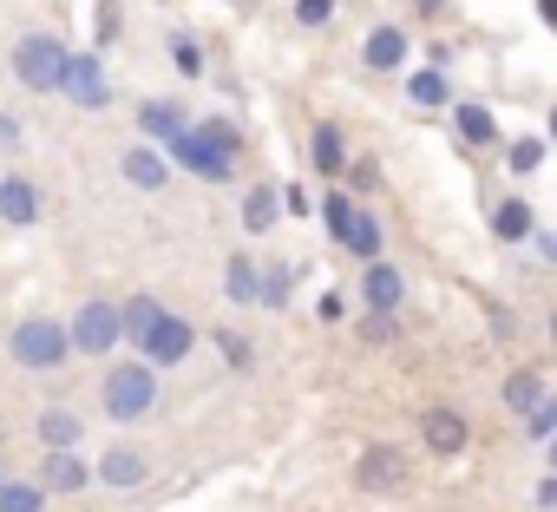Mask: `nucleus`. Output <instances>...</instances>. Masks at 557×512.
<instances>
[{"label": "nucleus", "instance_id": "1", "mask_svg": "<svg viewBox=\"0 0 557 512\" xmlns=\"http://www.w3.org/2000/svg\"><path fill=\"white\" fill-rule=\"evenodd\" d=\"M119 316H125V342L138 349L145 368H177V362L197 349V329H190L184 316H171L158 296H125Z\"/></svg>", "mask_w": 557, "mask_h": 512}, {"label": "nucleus", "instance_id": "2", "mask_svg": "<svg viewBox=\"0 0 557 512\" xmlns=\"http://www.w3.org/2000/svg\"><path fill=\"white\" fill-rule=\"evenodd\" d=\"M171 164H184L190 178H203V184H223V178H236V158H243V132L230 125V119H197L171 151H164Z\"/></svg>", "mask_w": 557, "mask_h": 512}, {"label": "nucleus", "instance_id": "3", "mask_svg": "<svg viewBox=\"0 0 557 512\" xmlns=\"http://www.w3.org/2000/svg\"><path fill=\"white\" fill-rule=\"evenodd\" d=\"M99 407H106L112 420H145V414L158 407V368H145V362H112L106 381H99Z\"/></svg>", "mask_w": 557, "mask_h": 512}, {"label": "nucleus", "instance_id": "4", "mask_svg": "<svg viewBox=\"0 0 557 512\" xmlns=\"http://www.w3.org/2000/svg\"><path fill=\"white\" fill-rule=\"evenodd\" d=\"M66 60H73L66 40H53V34H27V40L14 47V80H21L27 93H66Z\"/></svg>", "mask_w": 557, "mask_h": 512}, {"label": "nucleus", "instance_id": "5", "mask_svg": "<svg viewBox=\"0 0 557 512\" xmlns=\"http://www.w3.org/2000/svg\"><path fill=\"white\" fill-rule=\"evenodd\" d=\"M14 362L21 368H34V375H53V368H66V355H73V329L66 322H53V316H27L21 329H14Z\"/></svg>", "mask_w": 557, "mask_h": 512}, {"label": "nucleus", "instance_id": "6", "mask_svg": "<svg viewBox=\"0 0 557 512\" xmlns=\"http://www.w3.org/2000/svg\"><path fill=\"white\" fill-rule=\"evenodd\" d=\"M66 329H73V355H92V362H106V355L125 342V316H119V303H106V296H92Z\"/></svg>", "mask_w": 557, "mask_h": 512}, {"label": "nucleus", "instance_id": "7", "mask_svg": "<svg viewBox=\"0 0 557 512\" xmlns=\"http://www.w3.org/2000/svg\"><path fill=\"white\" fill-rule=\"evenodd\" d=\"M355 479H361L368 492H400V486H413V453L394 447V440H374V447L355 460Z\"/></svg>", "mask_w": 557, "mask_h": 512}, {"label": "nucleus", "instance_id": "8", "mask_svg": "<svg viewBox=\"0 0 557 512\" xmlns=\"http://www.w3.org/2000/svg\"><path fill=\"white\" fill-rule=\"evenodd\" d=\"M420 447L426 453H440V460H459L466 447H472V420L459 414V407H420Z\"/></svg>", "mask_w": 557, "mask_h": 512}, {"label": "nucleus", "instance_id": "9", "mask_svg": "<svg viewBox=\"0 0 557 512\" xmlns=\"http://www.w3.org/2000/svg\"><path fill=\"white\" fill-rule=\"evenodd\" d=\"M40 210H47V197H40V184H34L27 171H8V178H0V223H8V230H34Z\"/></svg>", "mask_w": 557, "mask_h": 512}, {"label": "nucleus", "instance_id": "10", "mask_svg": "<svg viewBox=\"0 0 557 512\" xmlns=\"http://www.w3.org/2000/svg\"><path fill=\"white\" fill-rule=\"evenodd\" d=\"M66 99H73V106H86V112H99V106L112 99V86H106V53H92V47H86V53H73V60H66Z\"/></svg>", "mask_w": 557, "mask_h": 512}, {"label": "nucleus", "instance_id": "11", "mask_svg": "<svg viewBox=\"0 0 557 512\" xmlns=\"http://www.w3.org/2000/svg\"><path fill=\"white\" fill-rule=\"evenodd\" d=\"M400 303H407V277L387 264V256H381V264H368L361 270V309L368 316H394Z\"/></svg>", "mask_w": 557, "mask_h": 512}, {"label": "nucleus", "instance_id": "12", "mask_svg": "<svg viewBox=\"0 0 557 512\" xmlns=\"http://www.w3.org/2000/svg\"><path fill=\"white\" fill-rule=\"evenodd\" d=\"M138 132H145V145L171 151V145L190 132V112H184L177 99H145V106H138Z\"/></svg>", "mask_w": 557, "mask_h": 512}, {"label": "nucleus", "instance_id": "13", "mask_svg": "<svg viewBox=\"0 0 557 512\" xmlns=\"http://www.w3.org/2000/svg\"><path fill=\"white\" fill-rule=\"evenodd\" d=\"M92 479L125 492V486H145V479H151V460H145L138 447H106V453H99V466H92Z\"/></svg>", "mask_w": 557, "mask_h": 512}, {"label": "nucleus", "instance_id": "14", "mask_svg": "<svg viewBox=\"0 0 557 512\" xmlns=\"http://www.w3.org/2000/svg\"><path fill=\"white\" fill-rule=\"evenodd\" d=\"M453 132H459L466 151H492V145H498V119H492V106H479V99H459V106H453Z\"/></svg>", "mask_w": 557, "mask_h": 512}, {"label": "nucleus", "instance_id": "15", "mask_svg": "<svg viewBox=\"0 0 557 512\" xmlns=\"http://www.w3.org/2000/svg\"><path fill=\"white\" fill-rule=\"evenodd\" d=\"M119 171H125L132 191H164V184H171V158H164L158 145H132V151L119 158Z\"/></svg>", "mask_w": 557, "mask_h": 512}, {"label": "nucleus", "instance_id": "16", "mask_svg": "<svg viewBox=\"0 0 557 512\" xmlns=\"http://www.w3.org/2000/svg\"><path fill=\"white\" fill-rule=\"evenodd\" d=\"M361 66H368V73H400V66H407V34H400V27H368Z\"/></svg>", "mask_w": 557, "mask_h": 512}, {"label": "nucleus", "instance_id": "17", "mask_svg": "<svg viewBox=\"0 0 557 512\" xmlns=\"http://www.w3.org/2000/svg\"><path fill=\"white\" fill-rule=\"evenodd\" d=\"M381 243H387V236H381V217H374L368 204H355V217H348V230H342V249L361 256V270H368V264H381Z\"/></svg>", "mask_w": 557, "mask_h": 512}, {"label": "nucleus", "instance_id": "18", "mask_svg": "<svg viewBox=\"0 0 557 512\" xmlns=\"http://www.w3.org/2000/svg\"><path fill=\"white\" fill-rule=\"evenodd\" d=\"M309 164H315L322 178H335V184H342V171H348V138H342V125H329V119H322V125L309 132Z\"/></svg>", "mask_w": 557, "mask_h": 512}, {"label": "nucleus", "instance_id": "19", "mask_svg": "<svg viewBox=\"0 0 557 512\" xmlns=\"http://www.w3.org/2000/svg\"><path fill=\"white\" fill-rule=\"evenodd\" d=\"M40 486H47V492H86V486H92V466H86L79 453H47V460H40Z\"/></svg>", "mask_w": 557, "mask_h": 512}, {"label": "nucleus", "instance_id": "20", "mask_svg": "<svg viewBox=\"0 0 557 512\" xmlns=\"http://www.w3.org/2000/svg\"><path fill=\"white\" fill-rule=\"evenodd\" d=\"M223 296L236 309H256L262 303V270H256V256H230L223 264Z\"/></svg>", "mask_w": 557, "mask_h": 512}, {"label": "nucleus", "instance_id": "21", "mask_svg": "<svg viewBox=\"0 0 557 512\" xmlns=\"http://www.w3.org/2000/svg\"><path fill=\"white\" fill-rule=\"evenodd\" d=\"M492 236H498V243H524V236H537V210H531L524 197L492 204Z\"/></svg>", "mask_w": 557, "mask_h": 512}, {"label": "nucleus", "instance_id": "22", "mask_svg": "<svg viewBox=\"0 0 557 512\" xmlns=\"http://www.w3.org/2000/svg\"><path fill=\"white\" fill-rule=\"evenodd\" d=\"M34 434H40V447L47 453H79V414H66V407H47L40 420H34Z\"/></svg>", "mask_w": 557, "mask_h": 512}, {"label": "nucleus", "instance_id": "23", "mask_svg": "<svg viewBox=\"0 0 557 512\" xmlns=\"http://www.w3.org/2000/svg\"><path fill=\"white\" fill-rule=\"evenodd\" d=\"M275 217H283V191H275V184H249L243 191V230L262 236V230H275Z\"/></svg>", "mask_w": 557, "mask_h": 512}, {"label": "nucleus", "instance_id": "24", "mask_svg": "<svg viewBox=\"0 0 557 512\" xmlns=\"http://www.w3.org/2000/svg\"><path fill=\"white\" fill-rule=\"evenodd\" d=\"M407 99L413 106H453V80L440 66H420V73H407Z\"/></svg>", "mask_w": 557, "mask_h": 512}, {"label": "nucleus", "instance_id": "25", "mask_svg": "<svg viewBox=\"0 0 557 512\" xmlns=\"http://www.w3.org/2000/svg\"><path fill=\"white\" fill-rule=\"evenodd\" d=\"M544 394H550V388H544V375H537V368H518V375H505V407H511V414H531Z\"/></svg>", "mask_w": 557, "mask_h": 512}, {"label": "nucleus", "instance_id": "26", "mask_svg": "<svg viewBox=\"0 0 557 512\" xmlns=\"http://www.w3.org/2000/svg\"><path fill=\"white\" fill-rule=\"evenodd\" d=\"M0 512H47V486L40 479H8L0 486Z\"/></svg>", "mask_w": 557, "mask_h": 512}, {"label": "nucleus", "instance_id": "27", "mask_svg": "<svg viewBox=\"0 0 557 512\" xmlns=\"http://www.w3.org/2000/svg\"><path fill=\"white\" fill-rule=\"evenodd\" d=\"M302 277H309L302 264H283V270H269V283H262V303H269V309H283V303L296 296V283H302Z\"/></svg>", "mask_w": 557, "mask_h": 512}, {"label": "nucleus", "instance_id": "28", "mask_svg": "<svg viewBox=\"0 0 557 512\" xmlns=\"http://www.w3.org/2000/svg\"><path fill=\"white\" fill-rule=\"evenodd\" d=\"M544 151H550L544 138H511V145H505V171H518V178H531V171L544 164Z\"/></svg>", "mask_w": 557, "mask_h": 512}, {"label": "nucleus", "instance_id": "29", "mask_svg": "<svg viewBox=\"0 0 557 512\" xmlns=\"http://www.w3.org/2000/svg\"><path fill=\"white\" fill-rule=\"evenodd\" d=\"M524 440H544V447L557 440V388H550V394H544V401L524 414Z\"/></svg>", "mask_w": 557, "mask_h": 512}, {"label": "nucleus", "instance_id": "30", "mask_svg": "<svg viewBox=\"0 0 557 512\" xmlns=\"http://www.w3.org/2000/svg\"><path fill=\"white\" fill-rule=\"evenodd\" d=\"M348 217H355V197H348V191L335 184V191L322 197V230H329V236L342 243V230H348Z\"/></svg>", "mask_w": 557, "mask_h": 512}, {"label": "nucleus", "instance_id": "31", "mask_svg": "<svg viewBox=\"0 0 557 512\" xmlns=\"http://www.w3.org/2000/svg\"><path fill=\"white\" fill-rule=\"evenodd\" d=\"M374 184H381V171H374V158H348V171H342V191H348V197L361 204V197H368Z\"/></svg>", "mask_w": 557, "mask_h": 512}, {"label": "nucleus", "instance_id": "32", "mask_svg": "<svg viewBox=\"0 0 557 512\" xmlns=\"http://www.w3.org/2000/svg\"><path fill=\"white\" fill-rule=\"evenodd\" d=\"M171 66H177L184 80H197V73H203V47H197L190 34H171Z\"/></svg>", "mask_w": 557, "mask_h": 512}, {"label": "nucleus", "instance_id": "33", "mask_svg": "<svg viewBox=\"0 0 557 512\" xmlns=\"http://www.w3.org/2000/svg\"><path fill=\"white\" fill-rule=\"evenodd\" d=\"M112 40H119V8H112V0H106V8L92 14V53H106Z\"/></svg>", "mask_w": 557, "mask_h": 512}, {"label": "nucleus", "instance_id": "34", "mask_svg": "<svg viewBox=\"0 0 557 512\" xmlns=\"http://www.w3.org/2000/svg\"><path fill=\"white\" fill-rule=\"evenodd\" d=\"M296 21L302 27H329L335 21V0H296Z\"/></svg>", "mask_w": 557, "mask_h": 512}, {"label": "nucleus", "instance_id": "35", "mask_svg": "<svg viewBox=\"0 0 557 512\" xmlns=\"http://www.w3.org/2000/svg\"><path fill=\"white\" fill-rule=\"evenodd\" d=\"M216 349H223V362H230V368H249V342H243V336L216 329Z\"/></svg>", "mask_w": 557, "mask_h": 512}, {"label": "nucleus", "instance_id": "36", "mask_svg": "<svg viewBox=\"0 0 557 512\" xmlns=\"http://www.w3.org/2000/svg\"><path fill=\"white\" fill-rule=\"evenodd\" d=\"M361 336H368V342H394L400 322H394V316H361Z\"/></svg>", "mask_w": 557, "mask_h": 512}, {"label": "nucleus", "instance_id": "37", "mask_svg": "<svg viewBox=\"0 0 557 512\" xmlns=\"http://www.w3.org/2000/svg\"><path fill=\"white\" fill-rule=\"evenodd\" d=\"M531 505H537V512H557V473H544V479H537V492H531Z\"/></svg>", "mask_w": 557, "mask_h": 512}, {"label": "nucleus", "instance_id": "38", "mask_svg": "<svg viewBox=\"0 0 557 512\" xmlns=\"http://www.w3.org/2000/svg\"><path fill=\"white\" fill-rule=\"evenodd\" d=\"M283 210H289V217H309V191H302V184H289V191H283Z\"/></svg>", "mask_w": 557, "mask_h": 512}, {"label": "nucleus", "instance_id": "39", "mask_svg": "<svg viewBox=\"0 0 557 512\" xmlns=\"http://www.w3.org/2000/svg\"><path fill=\"white\" fill-rule=\"evenodd\" d=\"M531 243H537V256H544V264H557V230H537Z\"/></svg>", "mask_w": 557, "mask_h": 512}, {"label": "nucleus", "instance_id": "40", "mask_svg": "<svg viewBox=\"0 0 557 512\" xmlns=\"http://www.w3.org/2000/svg\"><path fill=\"white\" fill-rule=\"evenodd\" d=\"M0 145H21V119L14 112H0Z\"/></svg>", "mask_w": 557, "mask_h": 512}, {"label": "nucleus", "instance_id": "41", "mask_svg": "<svg viewBox=\"0 0 557 512\" xmlns=\"http://www.w3.org/2000/svg\"><path fill=\"white\" fill-rule=\"evenodd\" d=\"M537 21H544V27L557 34V0H537Z\"/></svg>", "mask_w": 557, "mask_h": 512}, {"label": "nucleus", "instance_id": "42", "mask_svg": "<svg viewBox=\"0 0 557 512\" xmlns=\"http://www.w3.org/2000/svg\"><path fill=\"white\" fill-rule=\"evenodd\" d=\"M544 145H557V106H550V125H544Z\"/></svg>", "mask_w": 557, "mask_h": 512}, {"label": "nucleus", "instance_id": "43", "mask_svg": "<svg viewBox=\"0 0 557 512\" xmlns=\"http://www.w3.org/2000/svg\"><path fill=\"white\" fill-rule=\"evenodd\" d=\"M413 8H426V14H440V8H446V0H413Z\"/></svg>", "mask_w": 557, "mask_h": 512}, {"label": "nucleus", "instance_id": "44", "mask_svg": "<svg viewBox=\"0 0 557 512\" xmlns=\"http://www.w3.org/2000/svg\"><path fill=\"white\" fill-rule=\"evenodd\" d=\"M550 349H557V316H550Z\"/></svg>", "mask_w": 557, "mask_h": 512}, {"label": "nucleus", "instance_id": "45", "mask_svg": "<svg viewBox=\"0 0 557 512\" xmlns=\"http://www.w3.org/2000/svg\"><path fill=\"white\" fill-rule=\"evenodd\" d=\"M550 473H557V440H550Z\"/></svg>", "mask_w": 557, "mask_h": 512}, {"label": "nucleus", "instance_id": "46", "mask_svg": "<svg viewBox=\"0 0 557 512\" xmlns=\"http://www.w3.org/2000/svg\"><path fill=\"white\" fill-rule=\"evenodd\" d=\"M0 486H8V473H0Z\"/></svg>", "mask_w": 557, "mask_h": 512}]
</instances>
